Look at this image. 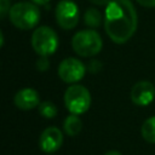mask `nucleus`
I'll use <instances>...</instances> for the list:
<instances>
[{
  "label": "nucleus",
  "mask_w": 155,
  "mask_h": 155,
  "mask_svg": "<svg viewBox=\"0 0 155 155\" xmlns=\"http://www.w3.org/2000/svg\"><path fill=\"white\" fill-rule=\"evenodd\" d=\"M104 29L115 44L128 41L137 29V11L131 0H110L105 7Z\"/></svg>",
  "instance_id": "1"
},
{
  "label": "nucleus",
  "mask_w": 155,
  "mask_h": 155,
  "mask_svg": "<svg viewBox=\"0 0 155 155\" xmlns=\"http://www.w3.org/2000/svg\"><path fill=\"white\" fill-rule=\"evenodd\" d=\"M11 23L22 30L34 28L40 21V11L36 4L33 1H21L11 6L8 12Z\"/></svg>",
  "instance_id": "2"
},
{
  "label": "nucleus",
  "mask_w": 155,
  "mask_h": 155,
  "mask_svg": "<svg viewBox=\"0 0 155 155\" xmlns=\"http://www.w3.org/2000/svg\"><path fill=\"white\" fill-rule=\"evenodd\" d=\"M103 41L101 35L93 29L78 31L71 39V47L81 57H92L101 52Z\"/></svg>",
  "instance_id": "3"
},
{
  "label": "nucleus",
  "mask_w": 155,
  "mask_h": 155,
  "mask_svg": "<svg viewBox=\"0 0 155 155\" xmlns=\"http://www.w3.org/2000/svg\"><path fill=\"white\" fill-rule=\"evenodd\" d=\"M64 105L71 113L81 115L86 113L91 105V94L82 85H71L65 90Z\"/></svg>",
  "instance_id": "4"
},
{
  "label": "nucleus",
  "mask_w": 155,
  "mask_h": 155,
  "mask_svg": "<svg viewBox=\"0 0 155 155\" xmlns=\"http://www.w3.org/2000/svg\"><path fill=\"white\" fill-rule=\"evenodd\" d=\"M31 46L39 56L53 54L58 48V36L52 28L41 25L31 34Z\"/></svg>",
  "instance_id": "5"
},
{
  "label": "nucleus",
  "mask_w": 155,
  "mask_h": 155,
  "mask_svg": "<svg viewBox=\"0 0 155 155\" xmlns=\"http://www.w3.org/2000/svg\"><path fill=\"white\" fill-rule=\"evenodd\" d=\"M56 21L62 29L69 30L79 22V7L71 0H61L56 6Z\"/></svg>",
  "instance_id": "6"
},
{
  "label": "nucleus",
  "mask_w": 155,
  "mask_h": 155,
  "mask_svg": "<svg viewBox=\"0 0 155 155\" xmlns=\"http://www.w3.org/2000/svg\"><path fill=\"white\" fill-rule=\"evenodd\" d=\"M86 73L85 64L74 57H68L63 59L58 65V76L62 81L67 84H73L80 81Z\"/></svg>",
  "instance_id": "7"
},
{
  "label": "nucleus",
  "mask_w": 155,
  "mask_h": 155,
  "mask_svg": "<svg viewBox=\"0 0 155 155\" xmlns=\"http://www.w3.org/2000/svg\"><path fill=\"white\" fill-rule=\"evenodd\" d=\"M155 98V86L147 80L136 82L131 88V101L139 107L149 105Z\"/></svg>",
  "instance_id": "8"
},
{
  "label": "nucleus",
  "mask_w": 155,
  "mask_h": 155,
  "mask_svg": "<svg viewBox=\"0 0 155 155\" xmlns=\"http://www.w3.org/2000/svg\"><path fill=\"white\" fill-rule=\"evenodd\" d=\"M63 143V133L57 127H47L45 128L39 138V145L42 151L51 154L57 151Z\"/></svg>",
  "instance_id": "9"
},
{
  "label": "nucleus",
  "mask_w": 155,
  "mask_h": 155,
  "mask_svg": "<svg viewBox=\"0 0 155 155\" xmlns=\"http://www.w3.org/2000/svg\"><path fill=\"white\" fill-rule=\"evenodd\" d=\"M15 105L21 109V110H30L34 109L36 107H39V102H40V97L39 93L36 92V90L27 87V88H22L19 90L13 98Z\"/></svg>",
  "instance_id": "10"
},
{
  "label": "nucleus",
  "mask_w": 155,
  "mask_h": 155,
  "mask_svg": "<svg viewBox=\"0 0 155 155\" xmlns=\"http://www.w3.org/2000/svg\"><path fill=\"white\" fill-rule=\"evenodd\" d=\"M63 128L68 136L74 137V136L80 133V131L82 128V122L76 114H71V115L65 117L64 124H63Z\"/></svg>",
  "instance_id": "11"
},
{
  "label": "nucleus",
  "mask_w": 155,
  "mask_h": 155,
  "mask_svg": "<svg viewBox=\"0 0 155 155\" xmlns=\"http://www.w3.org/2000/svg\"><path fill=\"white\" fill-rule=\"evenodd\" d=\"M140 133L144 140H147L148 143L155 144V116H151L143 122Z\"/></svg>",
  "instance_id": "12"
},
{
  "label": "nucleus",
  "mask_w": 155,
  "mask_h": 155,
  "mask_svg": "<svg viewBox=\"0 0 155 155\" xmlns=\"http://www.w3.org/2000/svg\"><path fill=\"white\" fill-rule=\"evenodd\" d=\"M102 21H103L102 13H101L97 8L91 7V8H88V10L85 11L84 22H85V24H86L87 27H90V28H92V29H93V28H98V27L102 24Z\"/></svg>",
  "instance_id": "13"
},
{
  "label": "nucleus",
  "mask_w": 155,
  "mask_h": 155,
  "mask_svg": "<svg viewBox=\"0 0 155 155\" xmlns=\"http://www.w3.org/2000/svg\"><path fill=\"white\" fill-rule=\"evenodd\" d=\"M57 107L51 101H45L39 104V113L46 119H53L57 115Z\"/></svg>",
  "instance_id": "14"
},
{
  "label": "nucleus",
  "mask_w": 155,
  "mask_h": 155,
  "mask_svg": "<svg viewBox=\"0 0 155 155\" xmlns=\"http://www.w3.org/2000/svg\"><path fill=\"white\" fill-rule=\"evenodd\" d=\"M48 67H50V63H48L47 56H40V58L36 61V69L39 71H46Z\"/></svg>",
  "instance_id": "15"
},
{
  "label": "nucleus",
  "mask_w": 155,
  "mask_h": 155,
  "mask_svg": "<svg viewBox=\"0 0 155 155\" xmlns=\"http://www.w3.org/2000/svg\"><path fill=\"white\" fill-rule=\"evenodd\" d=\"M10 0H0V16H1V18H4L6 15H7V12H10V10H11V7H10Z\"/></svg>",
  "instance_id": "16"
},
{
  "label": "nucleus",
  "mask_w": 155,
  "mask_h": 155,
  "mask_svg": "<svg viewBox=\"0 0 155 155\" xmlns=\"http://www.w3.org/2000/svg\"><path fill=\"white\" fill-rule=\"evenodd\" d=\"M102 69V64H101V62L99 61H91L90 62V64H88V70L91 71V73H98L99 70Z\"/></svg>",
  "instance_id": "17"
},
{
  "label": "nucleus",
  "mask_w": 155,
  "mask_h": 155,
  "mask_svg": "<svg viewBox=\"0 0 155 155\" xmlns=\"http://www.w3.org/2000/svg\"><path fill=\"white\" fill-rule=\"evenodd\" d=\"M137 2L145 7H155V0H137Z\"/></svg>",
  "instance_id": "18"
},
{
  "label": "nucleus",
  "mask_w": 155,
  "mask_h": 155,
  "mask_svg": "<svg viewBox=\"0 0 155 155\" xmlns=\"http://www.w3.org/2000/svg\"><path fill=\"white\" fill-rule=\"evenodd\" d=\"M88 1L94 5H98V6H107L110 2V0H88Z\"/></svg>",
  "instance_id": "19"
},
{
  "label": "nucleus",
  "mask_w": 155,
  "mask_h": 155,
  "mask_svg": "<svg viewBox=\"0 0 155 155\" xmlns=\"http://www.w3.org/2000/svg\"><path fill=\"white\" fill-rule=\"evenodd\" d=\"M34 4H36V5H46L50 0H31Z\"/></svg>",
  "instance_id": "20"
},
{
  "label": "nucleus",
  "mask_w": 155,
  "mask_h": 155,
  "mask_svg": "<svg viewBox=\"0 0 155 155\" xmlns=\"http://www.w3.org/2000/svg\"><path fill=\"white\" fill-rule=\"evenodd\" d=\"M104 155H122V154L119 153V151H116V150H110V151H107Z\"/></svg>",
  "instance_id": "21"
},
{
  "label": "nucleus",
  "mask_w": 155,
  "mask_h": 155,
  "mask_svg": "<svg viewBox=\"0 0 155 155\" xmlns=\"http://www.w3.org/2000/svg\"><path fill=\"white\" fill-rule=\"evenodd\" d=\"M0 38H1V44H0V45L4 46V34H2V31L0 33Z\"/></svg>",
  "instance_id": "22"
}]
</instances>
